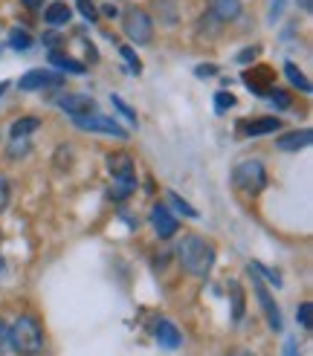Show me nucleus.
<instances>
[{
    "label": "nucleus",
    "instance_id": "1",
    "mask_svg": "<svg viewBox=\"0 0 313 356\" xmlns=\"http://www.w3.org/2000/svg\"><path fill=\"white\" fill-rule=\"evenodd\" d=\"M177 258L186 273L206 278L212 273V266H215V247L201 235H189V238H183V244L177 247Z\"/></svg>",
    "mask_w": 313,
    "mask_h": 356
},
{
    "label": "nucleus",
    "instance_id": "2",
    "mask_svg": "<svg viewBox=\"0 0 313 356\" xmlns=\"http://www.w3.org/2000/svg\"><path fill=\"white\" fill-rule=\"evenodd\" d=\"M9 348L21 353V356H35L44 348V333H41V324L32 316H21L15 324L9 327Z\"/></svg>",
    "mask_w": 313,
    "mask_h": 356
},
{
    "label": "nucleus",
    "instance_id": "3",
    "mask_svg": "<svg viewBox=\"0 0 313 356\" xmlns=\"http://www.w3.org/2000/svg\"><path fill=\"white\" fill-rule=\"evenodd\" d=\"M232 180H235V186L241 191H247V194H259L264 191L267 186V171L259 160H244V163H238L235 171H232Z\"/></svg>",
    "mask_w": 313,
    "mask_h": 356
},
{
    "label": "nucleus",
    "instance_id": "4",
    "mask_svg": "<svg viewBox=\"0 0 313 356\" xmlns=\"http://www.w3.org/2000/svg\"><path fill=\"white\" fill-rule=\"evenodd\" d=\"M122 30H125L128 41H134V44H148L154 38V21L148 18V12L128 6L122 15Z\"/></svg>",
    "mask_w": 313,
    "mask_h": 356
},
{
    "label": "nucleus",
    "instance_id": "5",
    "mask_svg": "<svg viewBox=\"0 0 313 356\" xmlns=\"http://www.w3.org/2000/svg\"><path fill=\"white\" fill-rule=\"evenodd\" d=\"M79 131H90V134H108V136H117V139H128V131L113 119V116H102V113H81V116H73Z\"/></svg>",
    "mask_w": 313,
    "mask_h": 356
},
{
    "label": "nucleus",
    "instance_id": "6",
    "mask_svg": "<svg viewBox=\"0 0 313 356\" xmlns=\"http://www.w3.org/2000/svg\"><path fill=\"white\" fill-rule=\"evenodd\" d=\"M250 275H252V293H255V298H259V304H261V313H264V319H267V327L279 333L281 327H284V319H281V310H279V304H276V298L270 295V290L264 287L261 275H255L252 269H250Z\"/></svg>",
    "mask_w": 313,
    "mask_h": 356
},
{
    "label": "nucleus",
    "instance_id": "7",
    "mask_svg": "<svg viewBox=\"0 0 313 356\" xmlns=\"http://www.w3.org/2000/svg\"><path fill=\"white\" fill-rule=\"evenodd\" d=\"M61 76L59 73H50V70H30L26 76H21L18 87L32 93V90H44V87H61Z\"/></svg>",
    "mask_w": 313,
    "mask_h": 356
},
{
    "label": "nucleus",
    "instance_id": "8",
    "mask_svg": "<svg viewBox=\"0 0 313 356\" xmlns=\"http://www.w3.org/2000/svg\"><path fill=\"white\" fill-rule=\"evenodd\" d=\"M241 78H244V84H247L255 96H270V90H273V81H276V73L270 67H252Z\"/></svg>",
    "mask_w": 313,
    "mask_h": 356
},
{
    "label": "nucleus",
    "instance_id": "9",
    "mask_svg": "<svg viewBox=\"0 0 313 356\" xmlns=\"http://www.w3.org/2000/svg\"><path fill=\"white\" fill-rule=\"evenodd\" d=\"M151 226H154V232H156V238H172L174 232H177V220H174V215L168 211L165 206H160L156 203L154 209H151Z\"/></svg>",
    "mask_w": 313,
    "mask_h": 356
},
{
    "label": "nucleus",
    "instance_id": "10",
    "mask_svg": "<svg viewBox=\"0 0 313 356\" xmlns=\"http://www.w3.org/2000/svg\"><path fill=\"white\" fill-rule=\"evenodd\" d=\"M59 107L67 110L70 116H81V113H93L96 102L84 93H64V96H59Z\"/></svg>",
    "mask_w": 313,
    "mask_h": 356
},
{
    "label": "nucleus",
    "instance_id": "11",
    "mask_svg": "<svg viewBox=\"0 0 313 356\" xmlns=\"http://www.w3.org/2000/svg\"><path fill=\"white\" fill-rule=\"evenodd\" d=\"M154 333H156V342H160V348H165V350L180 348V331H177L174 322L160 319V322H156V327H154Z\"/></svg>",
    "mask_w": 313,
    "mask_h": 356
},
{
    "label": "nucleus",
    "instance_id": "12",
    "mask_svg": "<svg viewBox=\"0 0 313 356\" xmlns=\"http://www.w3.org/2000/svg\"><path fill=\"white\" fill-rule=\"evenodd\" d=\"M313 142V131H290V134H284L281 139H276V148L279 151H302V148H307Z\"/></svg>",
    "mask_w": 313,
    "mask_h": 356
},
{
    "label": "nucleus",
    "instance_id": "13",
    "mask_svg": "<svg viewBox=\"0 0 313 356\" xmlns=\"http://www.w3.org/2000/svg\"><path fill=\"white\" fill-rule=\"evenodd\" d=\"M209 12L218 21L230 23V21H235L241 15V0H209Z\"/></svg>",
    "mask_w": 313,
    "mask_h": 356
},
{
    "label": "nucleus",
    "instance_id": "14",
    "mask_svg": "<svg viewBox=\"0 0 313 356\" xmlns=\"http://www.w3.org/2000/svg\"><path fill=\"white\" fill-rule=\"evenodd\" d=\"M108 168L113 180H131L134 177V160L128 154H110L108 156Z\"/></svg>",
    "mask_w": 313,
    "mask_h": 356
},
{
    "label": "nucleus",
    "instance_id": "15",
    "mask_svg": "<svg viewBox=\"0 0 313 356\" xmlns=\"http://www.w3.org/2000/svg\"><path fill=\"white\" fill-rule=\"evenodd\" d=\"M50 64L59 67L61 73H73V76H84V73H88V67H84L81 61H76L73 55H64V52H50Z\"/></svg>",
    "mask_w": 313,
    "mask_h": 356
},
{
    "label": "nucleus",
    "instance_id": "16",
    "mask_svg": "<svg viewBox=\"0 0 313 356\" xmlns=\"http://www.w3.org/2000/svg\"><path fill=\"white\" fill-rule=\"evenodd\" d=\"M279 127H281V119L264 116V119H255V122L244 125V134H247V136H264V134H276Z\"/></svg>",
    "mask_w": 313,
    "mask_h": 356
},
{
    "label": "nucleus",
    "instance_id": "17",
    "mask_svg": "<svg viewBox=\"0 0 313 356\" xmlns=\"http://www.w3.org/2000/svg\"><path fill=\"white\" fill-rule=\"evenodd\" d=\"M44 18H47L50 26H64V23H70V18H73V12H70L67 3H59V0H55V3L47 6Z\"/></svg>",
    "mask_w": 313,
    "mask_h": 356
},
{
    "label": "nucleus",
    "instance_id": "18",
    "mask_svg": "<svg viewBox=\"0 0 313 356\" xmlns=\"http://www.w3.org/2000/svg\"><path fill=\"white\" fill-rule=\"evenodd\" d=\"M284 76H287L293 87H299L302 93H310V90H313V84L305 78V73H302V70H299L293 61H287V64H284Z\"/></svg>",
    "mask_w": 313,
    "mask_h": 356
},
{
    "label": "nucleus",
    "instance_id": "19",
    "mask_svg": "<svg viewBox=\"0 0 313 356\" xmlns=\"http://www.w3.org/2000/svg\"><path fill=\"white\" fill-rule=\"evenodd\" d=\"M41 127V119H35V116H26V119H18V122H12V127H9V134H12V139L15 136H30V134H35Z\"/></svg>",
    "mask_w": 313,
    "mask_h": 356
},
{
    "label": "nucleus",
    "instance_id": "20",
    "mask_svg": "<svg viewBox=\"0 0 313 356\" xmlns=\"http://www.w3.org/2000/svg\"><path fill=\"white\" fill-rule=\"evenodd\" d=\"M156 15H160V23L174 26L177 23V3L174 0H156Z\"/></svg>",
    "mask_w": 313,
    "mask_h": 356
},
{
    "label": "nucleus",
    "instance_id": "21",
    "mask_svg": "<svg viewBox=\"0 0 313 356\" xmlns=\"http://www.w3.org/2000/svg\"><path fill=\"white\" fill-rule=\"evenodd\" d=\"M9 47L15 50V52H26V50H32V35H30V32H23V30H12V32H9Z\"/></svg>",
    "mask_w": 313,
    "mask_h": 356
},
{
    "label": "nucleus",
    "instance_id": "22",
    "mask_svg": "<svg viewBox=\"0 0 313 356\" xmlns=\"http://www.w3.org/2000/svg\"><path fill=\"white\" fill-rule=\"evenodd\" d=\"M137 189V180L131 177V180H113V189H110V197L113 200H125L128 194H131Z\"/></svg>",
    "mask_w": 313,
    "mask_h": 356
},
{
    "label": "nucleus",
    "instance_id": "23",
    "mask_svg": "<svg viewBox=\"0 0 313 356\" xmlns=\"http://www.w3.org/2000/svg\"><path fill=\"white\" fill-rule=\"evenodd\" d=\"M168 203H172L177 211H183V215H186V218H201V211H197L189 200H183V197L180 194H174V191H168Z\"/></svg>",
    "mask_w": 313,
    "mask_h": 356
},
{
    "label": "nucleus",
    "instance_id": "24",
    "mask_svg": "<svg viewBox=\"0 0 313 356\" xmlns=\"http://www.w3.org/2000/svg\"><path fill=\"white\" fill-rule=\"evenodd\" d=\"M296 319H299V324H302L305 331H310V327H313V304H310V302H302V304H299Z\"/></svg>",
    "mask_w": 313,
    "mask_h": 356
},
{
    "label": "nucleus",
    "instance_id": "25",
    "mask_svg": "<svg viewBox=\"0 0 313 356\" xmlns=\"http://www.w3.org/2000/svg\"><path fill=\"white\" fill-rule=\"evenodd\" d=\"M232 107H235V96L226 93V90H218L215 93V110L218 113H226V110H232Z\"/></svg>",
    "mask_w": 313,
    "mask_h": 356
},
{
    "label": "nucleus",
    "instance_id": "26",
    "mask_svg": "<svg viewBox=\"0 0 313 356\" xmlns=\"http://www.w3.org/2000/svg\"><path fill=\"white\" fill-rule=\"evenodd\" d=\"M230 290H232V316L241 319L244 316V293H241L238 284H230Z\"/></svg>",
    "mask_w": 313,
    "mask_h": 356
},
{
    "label": "nucleus",
    "instance_id": "27",
    "mask_svg": "<svg viewBox=\"0 0 313 356\" xmlns=\"http://www.w3.org/2000/svg\"><path fill=\"white\" fill-rule=\"evenodd\" d=\"M30 139H26V136H15V139H12L9 142V156H23V154H30Z\"/></svg>",
    "mask_w": 313,
    "mask_h": 356
},
{
    "label": "nucleus",
    "instance_id": "28",
    "mask_svg": "<svg viewBox=\"0 0 313 356\" xmlns=\"http://www.w3.org/2000/svg\"><path fill=\"white\" fill-rule=\"evenodd\" d=\"M119 52H122V59L128 61V67H131V73L139 76V73H142V61L134 55V50H131V47H119Z\"/></svg>",
    "mask_w": 313,
    "mask_h": 356
},
{
    "label": "nucleus",
    "instance_id": "29",
    "mask_svg": "<svg viewBox=\"0 0 313 356\" xmlns=\"http://www.w3.org/2000/svg\"><path fill=\"white\" fill-rule=\"evenodd\" d=\"M110 102H113V107H117V110L122 113V116H125L128 122H131V125H137V110H131V107H128V105L122 102L119 96H110Z\"/></svg>",
    "mask_w": 313,
    "mask_h": 356
},
{
    "label": "nucleus",
    "instance_id": "30",
    "mask_svg": "<svg viewBox=\"0 0 313 356\" xmlns=\"http://www.w3.org/2000/svg\"><path fill=\"white\" fill-rule=\"evenodd\" d=\"M250 269H252V273H259V275H264L270 284H276V287H281V278L273 273V269H267V266H261V264H252Z\"/></svg>",
    "mask_w": 313,
    "mask_h": 356
},
{
    "label": "nucleus",
    "instance_id": "31",
    "mask_svg": "<svg viewBox=\"0 0 313 356\" xmlns=\"http://www.w3.org/2000/svg\"><path fill=\"white\" fill-rule=\"evenodd\" d=\"M270 98H273L276 107H281V110H284V107H290V96L284 93V90H276V87H273V90H270Z\"/></svg>",
    "mask_w": 313,
    "mask_h": 356
},
{
    "label": "nucleus",
    "instance_id": "32",
    "mask_svg": "<svg viewBox=\"0 0 313 356\" xmlns=\"http://www.w3.org/2000/svg\"><path fill=\"white\" fill-rule=\"evenodd\" d=\"M79 12H81V15L88 18V21H96V15H99L96 6L90 3V0H79Z\"/></svg>",
    "mask_w": 313,
    "mask_h": 356
},
{
    "label": "nucleus",
    "instance_id": "33",
    "mask_svg": "<svg viewBox=\"0 0 313 356\" xmlns=\"http://www.w3.org/2000/svg\"><path fill=\"white\" fill-rule=\"evenodd\" d=\"M9 206V180L0 174V211H3Z\"/></svg>",
    "mask_w": 313,
    "mask_h": 356
},
{
    "label": "nucleus",
    "instance_id": "34",
    "mask_svg": "<svg viewBox=\"0 0 313 356\" xmlns=\"http://www.w3.org/2000/svg\"><path fill=\"white\" fill-rule=\"evenodd\" d=\"M259 52H261V47H250V50H244V52H238V61H241V64H250Z\"/></svg>",
    "mask_w": 313,
    "mask_h": 356
},
{
    "label": "nucleus",
    "instance_id": "35",
    "mask_svg": "<svg viewBox=\"0 0 313 356\" xmlns=\"http://www.w3.org/2000/svg\"><path fill=\"white\" fill-rule=\"evenodd\" d=\"M281 356H299V348H296V339H284V348H281Z\"/></svg>",
    "mask_w": 313,
    "mask_h": 356
},
{
    "label": "nucleus",
    "instance_id": "36",
    "mask_svg": "<svg viewBox=\"0 0 313 356\" xmlns=\"http://www.w3.org/2000/svg\"><path fill=\"white\" fill-rule=\"evenodd\" d=\"M9 350V327L0 322V353H6Z\"/></svg>",
    "mask_w": 313,
    "mask_h": 356
},
{
    "label": "nucleus",
    "instance_id": "37",
    "mask_svg": "<svg viewBox=\"0 0 313 356\" xmlns=\"http://www.w3.org/2000/svg\"><path fill=\"white\" fill-rule=\"evenodd\" d=\"M194 73L201 76V78H206V76H215V73H218V67H215V64H201V67L194 70Z\"/></svg>",
    "mask_w": 313,
    "mask_h": 356
},
{
    "label": "nucleus",
    "instance_id": "38",
    "mask_svg": "<svg viewBox=\"0 0 313 356\" xmlns=\"http://www.w3.org/2000/svg\"><path fill=\"white\" fill-rule=\"evenodd\" d=\"M284 9V0H273V6H270V21H276Z\"/></svg>",
    "mask_w": 313,
    "mask_h": 356
},
{
    "label": "nucleus",
    "instance_id": "39",
    "mask_svg": "<svg viewBox=\"0 0 313 356\" xmlns=\"http://www.w3.org/2000/svg\"><path fill=\"white\" fill-rule=\"evenodd\" d=\"M41 3H44V0H23L26 9H41Z\"/></svg>",
    "mask_w": 313,
    "mask_h": 356
},
{
    "label": "nucleus",
    "instance_id": "40",
    "mask_svg": "<svg viewBox=\"0 0 313 356\" xmlns=\"http://www.w3.org/2000/svg\"><path fill=\"white\" fill-rule=\"evenodd\" d=\"M296 3H299V6H302L305 12H313V0H296Z\"/></svg>",
    "mask_w": 313,
    "mask_h": 356
},
{
    "label": "nucleus",
    "instance_id": "41",
    "mask_svg": "<svg viewBox=\"0 0 313 356\" xmlns=\"http://www.w3.org/2000/svg\"><path fill=\"white\" fill-rule=\"evenodd\" d=\"M105 15H110V18H117V15H119V9H117V6H105Z\"/></svg>",
    "mask_w": 313,
    "mask_h": 356
},
{
    "label": "nucleus",
    "instance_id": "42",
    "mask_svg": "<svg viewBox=\"0 0 313 356\" xmlns=\"http://www.w3.org/2000/svg\"><path fill=\"white\" fill-rule=\"evenodd\" d=\"M230 356H255V353H250V350H235V353H230Z\"/></svg>",
    "mask_w": 313,
    "mask_h": 356
},
{
    "label": "nucleus",
    "instance_id": "43",
    "mask_svg": "<svg viewBox=\"0 0 313 356\" xmlns=\"http://www.w3.org/2000/svg\"><path fill=\"white\" fill-rule=\"evenodd\" d=\"M6 87H9V84H6V81H0V96H3V93H6Z\"/></svg>",
    "mask_w": 313,
    "mask_h": 356
},
{
    "label": "nucleus",
    "instance_id": "44",
    "mask_svg": "<svg viewBox=\"0 0 313 356\" xmlns=\"http://www.w3.org/2000/svg\"><path fill=\"white\" fill-rule=\"evenodd\" d=\"M0 266H3V261H0Z\"/></svg>",
    "mask_w": 313,
    "mask_h": 356
}]
</instances>
